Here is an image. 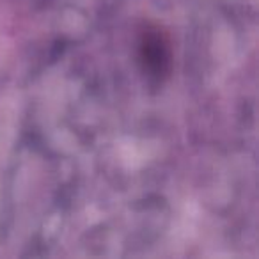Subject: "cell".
<instances>
[{
    "label": "cell",
    "instance_id": "6da1fadb",
    "mask_svg": "<svg viewBox=\"0 0 259 259\" xmlns=\"http://www.w3.org/2000/svg\"><path fill=\"white\" fill-rule=\"evenodd\" d=\"M137 62L148 83L158 87L172 69V43L162 25L144 22L137 30Z\"/></svg>",
    "mask_w": 259,
    "mask_h": 259
}]
</instances>
